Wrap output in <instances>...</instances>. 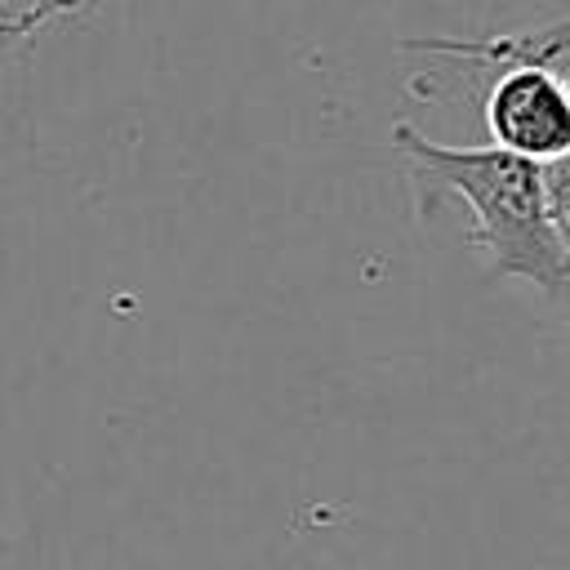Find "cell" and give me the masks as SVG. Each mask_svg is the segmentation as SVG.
I'll return each instance as SVG.
<instances>
[{
    "label": "cell",
    "instance_id": "6da1fadb",
    "mask_svg": "<svg viewBox=\"0 0 570 570\" xmlns=\"http://www.w3.org/2000/svg\"><path fill=\"white\" fill-rule=\"evenodd\" d=\"M392 147L405 160L423 214L436 196L468 205V245L485 254L490 276L530 281L548 298L570 294V258L552 227L548 178L539 160H525L499 142H436L410 120L392 125Z\"/></svg>",
    "mask_w": 570,
    "mask_h": 570
},
{
    "label": "cell",
    "instance_id": "7a4b0ae2",
    "mask_svg": "<svg viewBox=\"0 0 570 570\" xmlns=\"http://www.w3.org/2000/svg\"><path fill=\"white\" fill-rule=\"evenodd\" d=\"M481 125L490 142L552 165L570 156V67L512 62L499 67L481 94Z\"/></svg>",
    "mask_w": 570,
    "mask_h": 570
},
{
    "label": "cell",
    "instance_id": "3957f363",
    "mask_svg": "<svg viewBox=\"0 0 570 570\" xmlns=\"http://www.w3.org/2000/svg\"><path fill=\"white\" fill-rule=\"evenodd\" d=\"M543 178H548V209H552V227L566 245V258H570V156L543 165Z\"/></svg>",
    "mask_w": 570,
    "mask_h": 570
}]
</instances>
